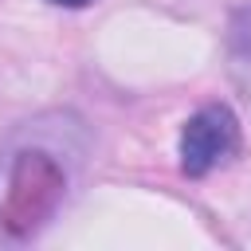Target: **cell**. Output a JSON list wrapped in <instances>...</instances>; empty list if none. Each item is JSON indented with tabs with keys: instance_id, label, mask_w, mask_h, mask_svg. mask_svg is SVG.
Returning a JSON list of instances; mask_svg holds the SVG:
<instances>
[{
	"instance_id": "6da1fadb",
	"label": "cell",
	"mask_w": 251,
	"mask_h": 251,
	"mask_svg": "<svg viewBox=\"0 0 251 251\" xmlns=\"http://www.w3.org/2000/svg\"><path fill=\"white\" fill-rule=\"evenodd\" d=\"M235 149H239V118L224 102L200 106L180 129V169L188 176H208L216 165L235 157Z\"/></svg>"
},
{
	"instance_id": "7a4b0ae2",
	"label": "cell",
	"mask_w": 251,
	"mask_h": 251,
	"mask_svg": "<svg viewBox=\"0 0 251 251\" xmlns=\"http://www.w3.org/2000/svg\"><path fill=\"white\" fill-rule=\"evenodd\" d=\"M227 47H231V71H235V82L247 90L251 98V8H239L231 16V35H227Z\"/></svg>"
},
{
	"instance_id": "3957f363",
	"label": "cell",
	"mask_w": 251,
	"mask_h": 251,
	"mask_svg": "<svg viewBox=\"0 0 251 251\" xmlns=\"http://www.w3.org/2000/svg\"><path fill=\"white\" fill-rule=\"evenodd\" d=\"M47 4H59V8H86V4H94V0H47Z\"/></svg>"
}]
</instances>
